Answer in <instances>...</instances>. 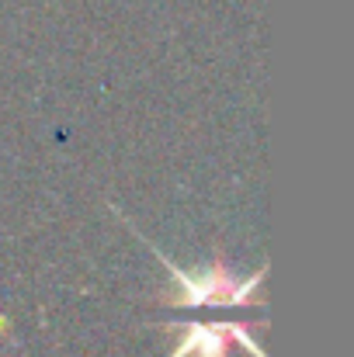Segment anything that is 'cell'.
<instances>
[{
  "label": "cell",
  "instance_id": "6da1fadb",
  "mask_svg": "<svg viewBox=\"0 0 354 357\" xmlns=\"http://www.w3.org/2000/svg\"><path fill=\"white\" fill-rule=\"evenodd\" d=\"M174 278H177V295L174 302L177 305H233V302H246L253 291H257V281L264 278L260 271L250 278V281H236L226 267H209L205 274H181L174 264H170Z\"/></svg>",
  "mask_w": 354,
  "mask_h": 357
}]
</instances>
